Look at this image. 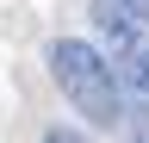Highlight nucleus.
I'll return each mask as SVG.
<instances>
[{
    "label": "nucleus",
    "instance_id": "nucleus-1",
    "mask_svg": "<svg viewBox=\"0 0 149 143\" xmlns=\"http://www.w3.org/2000/svg\"><path fill=\"white\" fill-rule=\"evenodd\" d=\"M50 75H56V87H62L93 124H118V81H112V68H106V56L93 44L56 38L50 44Z\"/></svg>",
    "mask_w": 149,
    "mask_h": 143
},
{
    "label": "nucleus",
    "instance_id": "nucleus-2",
    "mask_svg": "<svg viewBox=\"0 0 149 143\" xmlns=\"http://www.w3.org/2000/svg\"><path fill=\"white\" fill-rule=\"evenodd\" d=\"M106 68H112V81H118V93H124L130 106H143V112H149V38L124 44Z\"/></svg>",
    "mask_w": 149,
    "mask_h": 143
},
{
    "label": "nucleus",
    "instance_id": "nucleus-3",
    "mask_svg": "<svg viewBox=\"0 0 149 143\" xmlns=\"http://www.w3.org/2000/svg\"><path fill=\"white\" fill-rule=\"evenodd\" d=\"M143 19H149V13L137 6V0H93V25L106 31L112 56H118L124 44H137V38H143Z\"/></svg>",
    "mask_w": 149,
    "mask_h": 143
},
{
    "label": "nucleus",
    "instance_id": "nucleus-4",
    "mask_svg": "<svg viewBox=\"0 0 149 143\" xmlns=\"http://www.w3.org/2000/svg\"><path fill=\"white\" fill-rule=\"evenodd\" d=\"M44 143H87L81 131H68V124H56V131H44Z\"/></svg>",
    "mask_w": 149,
    "mask_h": 143
},
{
    "label": "nucleus",
    "instance_id": "nucleus-5",
    "mask_svg": "<svg viewBox=\"0 0 149 143\" xmlns=\"http://www.w3.org/2000/svg\"><path fill=\"white\" fill-rule=\"evenodd\" d=\"M130 143H149V131H130Z\"/></svg>",
    "mask_w": 149,
    "mask_h": 143
}]
</instances>
